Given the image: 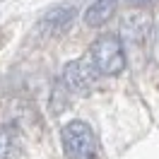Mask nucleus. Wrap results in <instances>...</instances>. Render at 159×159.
Returning <instances> with one entry per match:
<instances>
[{"label":"nucleus","mask_w":159,"mask_h":159,"mask_svg":"<svg viewBox=\"0 0 159 159\" xmlns=\"http://www.w3.org/2000/svg\"><path fill=\"white\" fill-rule=\"evenodd\" d=\"M75 20V10L72 7H53V10L41 20V29L48 31V34H60V31H65L72 24Z\"/></svg>","instance_id":"obj_5"},{"label":"nucleus","mask_w":159,"mask_h":159,"mask_svg":"<svg viewBox=\"0 0 159 159\" xmlns=\"http://www.w3.org/2000/svg\"><path fill=\"white\" fill-rule=\"evenodd\" d=\"M116 5H118V0H94L84 12V22L89 27H101L104 22L111 20V15L116 12Z\"/></svg>","instance_id":"obj_6"},{"label":"nucleus","mask_w":159,"mask_h":159,"mask_svg":"<svg viewBox=\"0 0 159 159\" xmlns=\"http://www.w3.org/2000/svg\"><path fill=\"white\" fill-rule=\"evenodd\" d=\"M63 80L72 92L87 94L97 82V72H94V65H89L87 60H70L63 70Z\"/></svg>","instance_id":"obj_3"},{"label":"nucleus","mask_w":159,"mask_h":159,"mask_svg":"<svg viewBox=\"0 0 159 159\" xmlns=\"http://www.w3.org/2000/svg\"><path fill=\"white\" fill-rule=\"evenodd\" d=\"M17 157V140L10 128L0 125V159H15Z\"/></svg>","instance_id":"obj_7"},{"label":"nucleus","mask_w":159,"mask_h":159,"mask_svg":"<svg viewBox=\"0 0 159 159\" xmlns=\"http://www.w3.org/2000/svg\"><path fill=\"white\" fill-rule=\"evenodd\" d=\"M149 29H152L149 17H145V15H130V17H125V20H123L120 39L125 41L128 46L138 48V46H145V39H147Z\"/></svg>","instance_id":"obj_4"},{"label":"nucleus","mask_w":159,"mask_h":159,"mask_svg":"<svg viewBox=\"0 0 159 159\" xmlns=\"http://www.w3.org/2000/svg\"><path fill=\"white\" fill-rule=\"evenodd\" d=\"M92 65L101 75H118L125 68L123 41L116 34H104L92 46Z\"/></svg>","instance_id":"obj_2"},{"label":"nucleus","mask_w":159,"mask_h":159,"mask_svg":"<svg viewBox=\"0 0 159 159\" xmlns=\"http://www.w3.org/2000/svg\"><path fill=\"white\" fill-rule=\"evenodd\" d=\"M60 142L68 159H97V152H99L97 135L84 120L68 123L60 133Z\"/></svg>","instance_id":"obj_1"},{"label":"nucleus","mask_w":159,"mask_h":159,"mask_svg":"<svg viewBox=\"0 0 159 159\" xmlns=\"http://www.w3.org/2000/svg\"><path fill=\"white\" fill-rule=\"evenodd\" d=\"M130 5H152V2H159V0H128Z\"/></svg>","instance_id":"obj_8"}]
</instances>
